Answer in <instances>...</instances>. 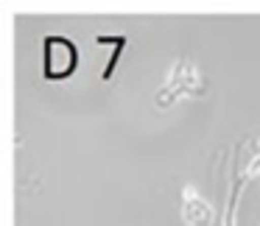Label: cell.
I'll return each instance as SVG.
<instances>
[{"label": "cell", "mask_w": 260, "mask_h": 226, "mask_svg": "<svg viewBox=\"0 0 260 226\" xmlns=\"http://www.w3.org/2000/svg\"><path fill=\"white\" fill-rule=\"evenodd\" d=\"M204 92V76L199 73V67L190 62V59H179V62L171 67V73H168V79H165V84H162V90L157 92V106H171V103L176 101V98H182V95H193V98H199Z\"/></svg>", "instance_id": "6da1fadb"}, {"label": "cell", "mask_w": 260, "mask_h": 226, "mask_svg": "<svg viewBox=\"0 0 260 226\" xmlns=\"http://www.w3.org/2000/svg\"><path fill=\"white\" fill-rule=\"evenodd\" d=\"M79 67V48L68 36H45L42 45V73L51 81H62Z\"/></svg>", "instance_id": "7a4b0ae2"}, {"label": "cell", "mask_w": 260, "mask_h": 226, "mask_svg": "<svg viewBox=\"0 0 260 226\" xmlns=\"http://www.w3.org/2000/svg\"><path fill=\"white\" fill-rule=\"evenodd\" d=\"M182 218L190 226H210V220H213L210 204L204 201L193 187H185V190H182Z\"/></svg>", "instance_id": "3957f363"}]
</instances>
